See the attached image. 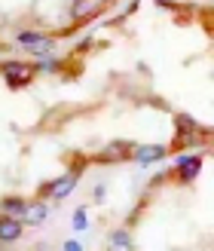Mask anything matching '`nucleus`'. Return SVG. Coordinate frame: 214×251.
<instances>
[{"label":"nucleus","instance_id":"7","mask_svg":"<svg viewBox=\"0 0 214 251\" xmlns=\"http://www.w3.org/2000/svg\"><path fill=\"white\" fill-rule=\"evenodd\" d=\"M22 230H24V221L16 215H0V242H19L22 239Z\"/></svg>","mask_w":214,"mask_h":251},{"label":"nucleus","instance_id":"14","mask_svg":"<svg viewBox=\"0 0 214 251\" xmlns=\"http://www.w3.org/2000/svg\"><path fill=\"white\" fill-rule=\"evenodd\" d=\"M95 202H104V184L95 187Z\"/></svg>","mask_w":214,"mask_h":251},{"label":"nucleus","instance_id":"10","mask_svg":"<svg viewBox=\"0 0 214 251\" xmlns=\"http://www.w3.org/2000/svg\"><path fill=\"white\" fill-rule=\"evenodd\" d=\"M95 0H73V6H71V19L73 22H86L89 16H95Z\"/></svg>","mask_w":214,"mask_h":251},{"label":"nucleus","instance_id":"12","mask_svg":"<svg viewBox=\"0 0 214 251\" xmlns=\"http://www.w3.org/2000/svg\"><path fill=\"white\" fill-rule=\"evenodd\" d=\"M86 215H89L86 208H77V211H73V230H77V233H83L86 227H89V218H86Z\"/></svg>","mask_w":214,"mask_h":251},{"label":"nucleus","instance_id":"6","mask_svg":"<svg viewBox=\"0 0 214 251\" xmlns=\"http://www.w3.org/2000/svg\"><path fill=\"white\" fill-rule=\"evenodd\" d=\"M171 153V150L166 144H135L132 147V159L138 162V166H150V162H159L166 159Z\"/></svg>","mask_w":214,"mask_h":251},{"label":"nucleus","instance_id":"9","mask_svg":"<svg viewBox=\"0 0 214 251\" xmlns=\"http://www.w3.org/2000/svg\"><path fill=\"white\" fill-rule=\"evenodd\" d=\"M0 208H3V215L24 218V211H28V199H22V196H6V199H0Z\"/></svg>","mask_w":214,"mask_h":251},{"label":"nucleus","instance_id":"13","mask_svg":"<svg viewBox=\"0 0 214 251\" xmlns=\"http://www.w3.org/2000/svg\"><path fill=\"white\" fill-rule=\"evenodd\" d=\"M65 248H68V251H80V248H83V242H80V239H68V242H65Z\"/></svg>","mask_w":214,"mask_h":251},{"label":"nucleus","instance_id":"4","mask_svg":"<svg viewBox=\"0 0 214 251\" xmlns=\"http://www.w3.org/2000/svg\"><path fill=\"white\" fill-rule=\"evenodd\" d=\"M199 169H202V156H199V153H193V156H181V159H178V166L171 169V181L184 187V184L196 181Z\"/></svg>","mask_w":214,"mask_h":251},{"label":"nucleus","instance_id":"11","mask_svg":"<svg viewBox=\"0 0 214 251\" xmlns=\"http://www.w3.org/2000/svg\"><path fill=\"white\" fill-rule=\"evenodd\" d=\"M107 242H110V248H119V251H132L135 248V242H132V233L129 230H110V236H107Z\"/></svg>","mask_w":214,"mask_h":251},{"label":"nucleus","instance_id":"5","mask_svg":"<svg viewBox=\"0 0 214 251\" xmlns=\"http://www.w3.org/2000/svg\"><path fill=\"white\" fill-rule=\"evenodd\" d=\"M132 141H113V144H104L101 153L98 156H89V162H98V166H104V162H125L132 159Z\"/></svg>","mask_w":214,"mask_h":251},{"label":"nucleus","instance_id":"8","mask_svg":"<svg viewBox=\"0 0 214 251\" xmlns=\"http://www.w3.org/2000/svg\"><path fill=\"white\" fill-rule=\"evenodd\" d=\"M49 218V205L46 199H37V202H28V211H24V224H31V227H37V224H43Z\"/></svg>","mask_w":214,"mask_h":251},{"label":"nucleus","instance_id":"1","mask_svg":"<svg viewBox=\"0 0 214 251\" xmlns=\"http://www.w3.org/2000/svg\"><path fill=\"white\" fill-rule=\"evenodd\" d=\"M0 74H3L6 77V86L9 89H24V86H28L37 74V65H24V61H9V65H3L0 68Z\"/></svg>","mask_w":214,"mask_h":251},{"label":"nucleus","instance_id":"3","mask_svg":"<svg viewBox=\"0 0 214 251\" xmlns=\"http://www.w3.org/2000/svg\"><path fill=\"white\" fill-rule=\"evenodd\" d=\"M80 175L77 169H71L68 175H58V178L49 181V199H55V202H61V199H68L73 190H77V184H80Z\"/></svg>","mask_w":214,"mask_h":251},{"label":"nucleus","instance_id":"2","mask_svg":"<svg viewBox=\"0 0 214 251\" xmlns=\"http://www.w3.org/2000/svg\"><path fill=\"white\" fill-rule=\"evenodd\" d=\"M16 46L28 49L34 55H46V52H52L58 43H55V37L40 34V31H22V34H16Z\"/></svg>","mask_w":214,"mask_h":251}]
</instances>
